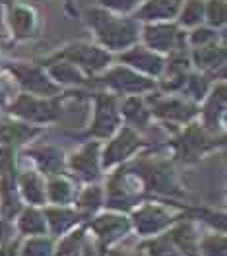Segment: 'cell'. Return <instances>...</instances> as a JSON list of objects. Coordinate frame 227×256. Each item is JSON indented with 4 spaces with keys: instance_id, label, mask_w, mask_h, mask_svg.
Returning a JSON list of instances; mask_svg holds the SVG:
<instances>
[{
    "instance_id": "obj_1",
    "label": "cell",
    "mask_w": 227,
    "mask_h": 256,
    "mask_svg": "<svg viewBox=\"0 0 227 256\" xmlns=\"http://www.w3.org/2000/svg\"><path fill=\"white\" fill-rule=\"evenodd\" d=\"M88 24L94 30L98 41L109 50H122L138 41V24L130 18L114 16L103 8L88 10Z\"/></svg>"
},
{
    "instance_id": "obj_2",
    "label": "cell",
    "mask_w": 227,
    "mask_h": 256,
    "mask_svg": "<svg viewBox=\"0 0 227 256\" xmlns=\"http://www.w3.org/2000/svg\"><path fill=\"white\" fill-rule=\"evenodd\" d=\"M60 58L76 64L86 72H99L111 62V54L105 48H99L90 43H72L60 52Z\"/></svg>"
},
{
    "instance_id": "obj_3",
    "label": "cell",
    "mask_w": 227,
    "mask_h": 256,
    "mask_svg": "<svg viewBox=\"0 0 227 256\" xmlns=\"http://www.w3.org/2000/svg\"><path fill=\"white\" fill-rule=\"evenodd\" d=\"M12 112L33 122H50L58 116V105L52 99H39L30 94H24L14 101Z\"/></svg>"
},
{
    "instance_id": "obj_4",
    "label": "cell",
    "mask_w": 227,
    "mask_h": 256,
    "mask_svg": "<svg viewBox=\"0 0 227 256\" xmlns=\"http://www.w3.org/2000/svg\"><path fill=\"white\" fill-rule=\"evenodd\" d=\"M142 37H144L146 47L154 52H169V50L177 48L178 41H180V33H178L177 26L165 24V22L148 24L142 30Z\"/></svg>"
},
{
    "instance_id": "obj_5",
    "label": "cell",
    "mask_w": 227,
    "mask_h": 256,
    "mask_svg": "<svg viewBox=\"0 0 227 256\" xmlns=\"http://www.w3.org/2000/svg\"><path fill=\"white\" fill-rule=\"evenodd\" d=\"M103 82L118 94H142L154 88V80H148L126 66H118L111 72H107Z\"/></svg>"
},
{
    "instance_id": "obj_6",
    "label": "cell",
    "mask_w": 227,
    "mask_h": 256,
    "mask_svg": "<svg viewBox=\"0 0 227 256\" xmlns=\"http://www.w3.org/2000/svg\"><path fill=\"white\" fill-rule=\"evenodd\" d=\"M118 120H120V116H118L116 99L111 96H98V99H96V120H94V126L90 130V134L99 136V138H107L118 128Z\"/></svg>"
},
{
    "instance_id": "obj_7",
    "label": "cell",
    "mask_w": 227,
    "mask_h": 256,
    "mask_svg": "<svg viewBox=\"0 0 227 256\" xmlns=\"http://www.w3.org/2000/svg\"><path fill=\"white\" fill-rule=\"evenodd\" d=\"M140 138L138 134L132 130V128H122L113 140L109 142V146L105 148V154H103V165L105 167H111L116 165L122 160H126L128 156H132L138 148H140Z\"/></svg>"
},
{
    "instance_id": "obj_8",
    "label": "cell",
    "mask_w": 227,
    "mask_h": 256,
    "mask_svg": "<svg viewBox=\"0 0 227 256\" xmlns=\"http://www.w3.org/2000/svg\"><path fill=\"white\" fill-rule=\"evenodd\" d=\"M12 74L16 76L18 82L30 94H37V96H52V94H56V86L37 66H32V64H16V66H12Z\"/></svg>"
},
{
    "instance_id": "obj_9",
    "label": "cell",
    "mask_w": 227,
    "mask_h": 256,
    "mask_svg": "<svg viewBox=\"0 0 227 256\" xmlns=\"http://www.w3.org/2000/svg\"><path fill=\"white\" fill-rule=\"evenodd\" d=\"M142 176H144V180L152 190L162 192V194H171V196H180L182 194L178 190V184L175 176H173L171 165L165 163V161H158V163L148 165Z\"/></svg>"
},
{
    "instance_id": "obj_10",
    "label": "cell",
    "mask_w": 227,
    "mask_h": 256,
    "mask_svg": "<svg viewBox=\"0 0 227 256\" xmlns=\"http://www.w3.org/2000/svg\"><path fill=\"white\" fill-rule=\"evenodd\" d=\"M173 218L169 216V212H165L160 206H142L134 214V225L142 235H152V233H160L167 225H171Z\"/></svg>"
},
{
    "instance_id": "obj_11",
    "label": "cell",
    "mask_w": 227,
    "mask_h": 256,
    "mask_svg": "<svg viewBox=\"0 0 227 256\" xmlns=\"http://www.w3.org/2000/svg\"><path fill=\"white\" fill-rule=\"evenodd\" d=\"M120 60H124L128 66L140 70V72H146L150 76H160L163 72V66H165L162 56L158 52L150 50L148 47H132L120 56Z\"/></svg>"
},
{
    "instance_id": "obj_12",
    "label": "cell",
    "mask_w": 227,
    "mask_h": 256,
    "mask_svg": "<svg viewBox=\"0 0 227 256\" xmlns=\"http://www.w3.org/2000/svg\"><path fill=\"white\" fill-rule=\"evenodd\" d=\"M70 167L84 180H92L99 175V148L98 144L84 146L70 160Z\"/></svg>"
},
{
    "instance_id": "obj_13",
    "label": "cell",
    "mask_w": 227,
    "mask_h": 256,
    "mask_svg": "<svg viewBox=\"0 0 227 256\" xmlns=\"http://www.w3.org/2000/svg\"><path fill=\"white\" fill-rule=\"evenodd\" d=\"M180 4L182 0H146L138 10V18L150 24L167 22V20L177 18Z\"/></svg>"
},
{
    "instance_id": "obj_14",
    "label": "cell",
    "mask_w": 227,
    "mask_h": 256,
    "mask_svg": "<svg viewBox=\"0 0 227 256\" xmlns=\"http://www.w3.org/2000/svg\"><path fill=\"white\" fill-rule=\"evenodd\" d=\"M138 198V190L132 186V178L128 175H116L109 184V196H107V206L111 208H130L132 202Z\"/></svg>"
},
{
    "instance_id": "obj_15",
    "label": "cell",
    "mask_w": 227,
    "mask_h": 256,
    "mask_svg": "<svg viewBox=\"0 0 227 256\" xmlns=\"http://www.w3.org/2000/svg\"><path fill=\"white\" fill-rule=\"evenodd\" d=\"M10 26L16 37H33L39 30V18L33 8L16 4L12 6V12H10Z\"/></svg>"
},
{
    "instance_id": "obj_16",
    "label": "cell",
    "mask_w": 227,
    "mask_h": 256,
    "mask_svg": "<svg viewBox=\"0 0 227 256\" xmlns=\"http://www.w3.org/2000/svg\"><path fill=\"white\" fill-rule=\"evenodd\" d=\"M92 229L98 233L99 240L105 244V242H111V240L118 239L120 235H124L128 231V220L122 218V216H101L98 220H94Z\"/></svg>"
},
{
    "instance_id": "obj_17",
    "label": "cell",
    "mask_w": 227,
    "mask_h": 256,
    "mask_svg": "<svg viewBox=\"0 0 227 256\" xmlns=\"http://www.w3.org/2000/svg\"><path fill=\"white\" fill-rule=\"evenodd\" d=\"M212 146L214 144H210V140L206 138V134H204L200 128L190 126L184 132L182 140L178 142V150H180L182 160H196V158H200L206 150H210Z\"/></svg>"
},
{
    "instance_id": "obj_18",
    "label": "cell",
    "mask_w": 227,
    "mask_h": 256,
    "mask_svg": "<svg viewBox=\"0 0 227 256\" xmlns=\"http://www.w3.org/2000/svg\"><path fill=\"white\" fill-rule=\"evenodd\" d=\"M154 112L158 116H162L165 120H177V122H186L196 114V109L180 99H163L160 103H156Z\"/></svg>"
},
{
    "instance_id": "obj_19",
    "label": "cell",
    "mask_w": 227,
    "mask_h": 256,
    "mask_svg": "<svg viewBox=\"0 0 227 256\" xmlns=\"http://www.w3.org/2000/svg\"><path fill=\"white\" fill-rule=\"evenodd\" d=\"M49 74L52 80H56L58 84H64V86H82L84 84V74L76 64L68 62V60H60V62H54L49 66Z\"/></svg>"
},
{
    "instance_id": "obj_20",
    "label": "cell",
    "mask_w": 227,
    "mask_h": 256,
    "mask_svg": "<svg viewBox=\"0 0 227 256\" xmlns=\"http://www.w3.org/2000/svg\"><path fill=\"white\" fill-rule=\"evenodd\" d=\"M45 218L50 225V231L54 235H60L68 231L72 225L78 224V214L68 208H50L45 212Z\"/></svg>"
},
{
    "instance_id": "obj_21",
    "label": "cell",
    "mask_w": 227,
    "mask_h": 256,
    "mask_svg": "<svg viewBox=\"0 0 227 256\" xmlns=\"http://www.w3.org/2000/svg\"><path fill=\"white\" fill-rule=\"evenodd\" d=\"M33 160L37 161V165L45 171V173H56L62 167V152L58 148L52 146H43L32 152Z\"/></svg>"
},
{
    "instance_id": "obj_22",
    "label": "cell",
    "mask_w": 227,
    "mask_h": 256,
    "mask_svg": "<svg viewBox=\"0 0 227 256\" xmlns=\"http://www.w3.org/2000/svg\"><path fill=\"white\" fill-rule=\"evenodd\" d=\"M194 62L200 68H218L226 64V50L224 47H218L216 43L204 45L194 48Z\"/></svg>"
},
{
    "instance_id": "obj_23",
    "label": "cell",
    "mask_w": 227,
    "mask_h": 256,
    "mask_svg": "<svg viewBox=\"0 0 227 256\" xmlns=\"http://www.w3.org/2000/svg\"><path fill=\"white\" fill-rule=\"evenodd\" d=\"M178 22L186 28H198L204 22V0H186L178 8Z\"/></svg>"
},
{
    "instance_id": "obj_24",
    "label": "cell",
    "mask_w": 227,
    "mask_h": 256,
    "mask_svg": "<svg viewBox=\"0 0 227 256\" xmlns=\"http://www.w3.org/2000/svg\"><path fill=\"white\" fill-rule=\"evenodd\" d=\"M20 188L24 192L26 200H30L32 204H43L45 202V186L35 173H26V175L20 176Z\"/></svg>"
},
{
    "instance_id": "obj_25",
    "label": "cell",
    "mask_w": 227,
    "mask_h": 256,
    "mask_svg": "<svg viewBox=\"0 0 227 256\" xmlns=\"http://www.w3.org/2000/svg\"><path fill=\"white\" fill-rule=\"evenodd\" d=\"M224 111H226V86L222 84L220 88H216L210 103L206 107V112H204L206 124L210 128L218 126V120H220V116H224Z\"/></svg>"
},
{
    "instance_id": "obj_26",
    "label": "cell",
    "mask_w": 227,
    "mask_h": 256,
    "mask_svg": "<svg viewBox=\"0 0 227 256\" xmlns=\"http://www.w3.org/2000/svg\"><path fill=\"white\" fill-rule=\"evenodd\" d=\"M47 194H49V198L54 202V204L60 206V204H66V202L72 200L74 188H72L70 180L64 178V176H52L49 182V186H47Z\"/></svg>"
},
{
    "instance_id": "obj_27",
    "label": "cell",
    "mask_w": 227,
    "mask_h": 256,
    "mask_svg": "<svg viewBox=\"0 0 227 256\" xmlns=\"http://www.w3.org/2000/svg\"><path fill=\"white\" fill-rule=\"evenodd\" d=\"M122 114L126 116V120L132 124H138V126H144L150 118V112L144 107V103L138 99V97H130L124 101L122 105Z\"/></svg>"
},
{
    "instance_id": "obj_28",
    "label": "cell",
    "mask_w": 227,
    "mask_h": 256,
    "mask_svg": "<svg viewBox=\"0 0 227 256\" xmlns=\"http://www.w3.org/2000/svg\"><path fill=\"white\" fill-rule=\"evenodd\" d=\"M20 229L28 235H41L45 233V216L37 210H26L20 216Z\"/></svg>"
},
{
    "instance_id": "obj_29",
    "label": "cell",
    "mask_w": 227,
    "mask_h": 256,
    "mask_svg": "<svg viewBox=\"0 0 227 256\" xmlns=\"http://www.w3.org/2000/svg\"><path fill=\"white\" fill-rule=\"evenodd\" d=\"M227 8L224 0H210L204 2V20L210 24L212 28H222L226 24Z\"/></svg>"
},
{
    "instance_id": "obj_30",
    "label": "cell",
    "mask_w": 227,
    "mask_h": 256,
    "mask_svg": "<svg viewBox=\"0 0 227 256\" xmlns=\"http://www.w3.org/2000/svg\"><path fill=\"white\" fill-rule=\"evenodd\" d=\"M101 198H103V192L99 186H90L80 194L78 198V210H80L84 216H90L94 214L96 210L101 206Z\"/></svg>"
},
{
    "instance_id": "obj_31",
    "label": "cell",
    "mask_w": 227,
    "mask_h": 256,
    "mask_svg": "<svg viewBox=\"0 0 227 256\" xmlns=\"http://www.w3.org/2000/svg\"><path fill=\"white\" fill-rule=\"evenodd\" d=\"M171 240L177 244L178 248H182V252H184V250H186V252H192L196 246L194 231H192L188 225H180V227H177V229L173 231V235H171Z\"/></svg>"
},
{
    "instance_id": "obj_32",
    "label": "cell",
    "mask_w": 227,
    "mask_h": 256,
    "mask_svg": "<svg viewBox=\"0 0 227 256\" xmlns=\"http://www.w3.org/2000/svg\"><path fill=\"white\" fill-rule=\"evenodd\" d=\"M33 130L30 128L22 126V124H4V126L0 128V140H4V142H24V140H28V138H32Z\"/></svg>"
},
{
    "instance_id": "obj_33",
    "label": "cell",
    "mask_w": 227,
    "mask_h": 256,
    "mask_svg": "<svg viewBox=\"0 0 227 256\" xmlns=\"http://www.w3.org/2000/svg\"><path fill=\"white\" fill-rule=\"evenodd\" d=\"M146 248L150 250L152 256H182L175 248L171 237H160V239H154L152 242H148Z\"/></svg>"
},
{
    "instance_id": "obj_34",
    "label": "cell",
    "mask_w": 227,
    "mask_h": 256,
    "mask_svg": "<svg viewBox=\"0 0 227 256\" xmlns=\"http://www.w3.org/2000/svg\"><path fill=\"white\" fill-rule=\"evenodd\" d=\"M52 254V244L49 239H43V237H37L26 242L22 256H50Z\"/></svg>"
},
{
    "instance_id": "obj_35",
    "label": "cell",
    "mask_w": 227,
    "mask_h": 256,
    "mask_svg": "<svg viewBox=\"0 0 227 256\" xmlns=\"http://www.w3.org/2000/svg\"><path fill=\"white\" fill-rule=\"evenodd\" d=\"M182 88H186V94L188 96H192L194 99H202V97L206 96V92H208V82H206V78L194 74V76L184 78Z\"/></svg>"
},
{
    "instance_id": "obj_36",
    "label": "cell",
    "mask_w": 227,
    "mask_h": 256,
    "mask_svg": "<svg viewBox=\"0 0 227 256\" xmlns=\"http://www.w3.org/2000/svg\"><path fill=\"white\" fill-rule=\"evenodd\" d=\"M80 248H82V231H78V233L66 237L60 242V246H58V250H56L54 256H80Z\"/></svg>"
},
{
    "instance_id": "obj_37",
    "label": "cell",
    "mask_w": 227,
    "mask_h": 256,
    "mask_svg": "<svg viewBox=\"0 0 227 256\" xmlns=\"http://www.w3.org/2000/svg\"><path fill=\"white\" fill-rule=\"evenodd\" d=\"M190 43L194 47H204V45H212V43H218V33L212 28H196L194 32L190 33Z\"/></svg>"
},
{
    "instance_id": "obj_38",
    "label": "cell",
    "mask_w": 227,
    "mask_h": 256,
    "mask_svg": "<svg viewBox=\"0 0 227 256\" xmlns=\"http://www.w3.org/2000/svg\"><path fill=\"white\" fill-rule=\"evenodd\" d=\"M202 252L206 256H226V239L222 235H214V237L204 239Z\"/></svg>"
},
{
    "instance_id": "obj_39",
    "label": "cell",
    "mask_w": 227,
    "mask_h": 256,
    "mask_svg": "<svg viewBox=\"0 0 227 256\" xmlns=\"http://www.w3.org/2000/svg\"><path fill=\"white\" fill-rule=\"evenodd\" d=\"M142 0H103V4L111 10H116V12H128L132 8H136Z\"/></svg>"
},
{
    "instance_id": "obj_40",
    "label": "cell",
    "mask_w": 227,
    "mask_h": 256,
    "mask_svg": "<svg viewBox=\"0 0 227 256\" xmlns=\"http://www.w3.org/2000/svg\"><path fill=\"white\" fill-rule=\"evenodd\" d=\"M0 256H16V246H4V248H0Z\"/></svg>"
},
{
    "instance_id": "obj_41",
    "label": "cell",
    "mask_w": 227,
    "mask_h": 256,
    "mask_svg": "<svg viewBox=\"0 0 227 256\" xmlns=\"http://www.w3.org/2000/svg\"><path fill=\"white\" fill-rule=\"evenodd\" d=\"M111 256H140L138 252H126V250H118V252H113Z\"/></svg>"
},
{
    "instance_id": "obj_42",
    "label": "cell",
    "mask_w": 227,
    "mask_h": 256,
    "mask_svg": "<svg viewBox=\"0 0 227 256\" xmlns=\"http://www.w3.org/2000/svg\"><path fill=\"white\" fill-rule=\"evenodd\" d=\"M2 235H4V225H2V222H0V239H2Z\"/></svg>"
}]
</instances>
